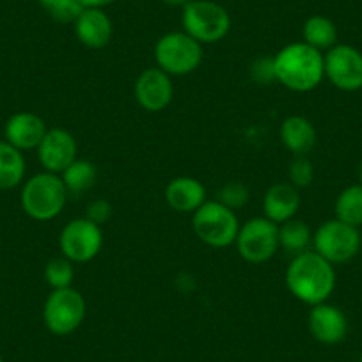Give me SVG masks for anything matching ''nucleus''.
<instances>
[{
  "label": "nucleus",
  "instance_id": "1",
  "mask_svg": "<svg viewBox=\"0 0 362 362\" xmlns=\"http://www.w3.org/2000/svg\"><path fill=\"white\" fill-rule=\"evenodd\" d=\"M286 286L302 304H323L336 288L334 264L315 250L297 254L286 268Z\"/></svg>",
  "mask_w": 362,
  "mask_h": 362
},
{
  "label": "nucleus",
  "instance_id": "33",
  "mask_svg": "<svg viewBox=\"0 0 362 362\" xmlns=\"http://www.w3.org/2000/svg\"><path fill=\"white\" fill-rule=\"evenodd\" d=\"M357 174H358V183H362V162L358 163V170H357Z\"/></svg>",
  "mask_w": 362,
  "mask_h": 362
},
{
  "label": "nucleus",
  "instance_id": "2",
  "mask_svg": "<svg viewBox=\"0 0 362 362\" xmlns=\"http://www.w3.org/2000/svg\"><path fill=\"white\" fill-rule=\"evenodd\" d=\"M277 82L295 93H309L325 78L323 54L304 41L290 43L274 55Z\"/></svg>",
  "mask_w": 362,
  "mask_h": 362
},
{
  "label": "nucleus",
  "instance_id": "4",
  "mask_svg": "<svg viewBox=\"0 0 362 362\" xmlns=\"http://www.w3.org/2000/svg\"><path fill=\"white\" fill-rule=\"evenodd\" d=\"M183 30L201 45H214L231 30V16L214 0H190L181 11Z\"/></svg>",
  "mask_w": 362,
  "mask_h": 362
},
{
  "label": "nucleus",
  "instance_id": "28",
  "mask_svg": "<svg viewBox=\"0 0 362 362\" xmlns=\"http://www.w3.org/2000/svg\"><path fill=\"white\" fill-rule=\"evenodd\" d=\"M315 177V167L308 156H293V160L288 165V183L295 187V189H305L313 183Z\"/></svg>",
  "mask_w": 362,
  "mask_h": 362
},
{
  "label": "nucleus",
  "instance_id": "21",
  "mask_svg": "<svg viewBox=\"0 0 362 362\" xmlns=\"http://www.w3.org/2000/svg\"><path fill=\"white\" fill-rule=\"evenodd\" d=\"M59 176H61L69 196H82L96 185L98 170L90 160L76 158Z\"/></svg>",
  "mask_w": 362,
  "mask_h": 362
},
{
  "label": "nucleus",
  "instance_id": "32",
  "mask_svg": "<svg viewBox=\"0 0 362 362\" xmlns=\"http://www.w3.org/2000/svg\"><path fill=\"white\" fill-rule=\"evenodd\" d=\"M160 2H162V4H165V6H169V8H185L187 4H189L190 0H160Z\"/></svg>",
  "mask_w": 362,
  "mask_h": 362
},
{
  "label": "nucleus",
  "instance_id": "31",
  "mask_svg": "<svg viewBox=\"0 0 362 362\" xmlns=\"http://www.w3.org/2000/svg\"><path fill=\"white\" fill-rule=\"evenodd\" d=\"M82 8H96V9H105L107 6L114 4L116 0H78Z\"/></svg>",
  "mask_w": 362,
  "mask_h": 362
},
{
  "label": "nucleus",
  "instance_id": "17",
  "mask_svg": "<svg viewBox=\"0 0 362 362\" xmlns=\"http://www.w3.org/2000/svg\"><path fill=\"white\" fill-rule=\"evenodd\" d=\"M165 203L177 214H194L206 203V189L197 177L177 176L165 187Z\"/></svg>",
  "mask_w": 362,
  "mask_h": 362
},
{
  "label": "nucleus",
  "instance_id": "27",
  "mask_svg": "<svg viewBox=\"0 0 362 362\" xmlns=\"http://www.w3.org/2000/svg\"><path fill=\"white\" fill-rule=\"evenodd\" d=\"M250 199V192L245 183L242 181H229L217 192V201L228 206L229 210L236 211L245 206Z\"/></svg>",
  "mask_w": 362,
  "mask_h": 362
},
{
  "label": "nucleus",
  "instance_id": "34",
  "mask_svg": "<svg viewBox=\"0 0 362 362\" xmlns=\"http://www.w3.org/2000/svg\"><path fill=\"white\" fill-rule=\"evenodd\" d=\"M358 362H362V351H361V357H358Z\"/></svg>",
  "mask_w": 362,
  "mask_h": 362
},
{
  "label": "nucleus",
  "instance_id": "3",
  "mask_svg": "<svg viewBox=\"0 0 362 362\" xmlns=\"http://www.w3.org/2000/svg\"><path fill=\"white\" fill-rule=\"evenodd\" d=\"M68 196L69 194L61 176L43 170L40 174H34L23 183L20 203H22V210L30 218L47 222L62 214L68 203Z\"/></svg>",
  "mask_w": 362,
  "mask_h": 362
},
{
  "label": "nucleus",
  "instance_id": "10",
  "mask_svg": "<svg viewBox=\"0 0 362 362\" xmlns=\"http://www.w3.org/2000/svg\"><path fill=\"white\" fill-rule=\"evenodd\" d=\"M59 247L62 256L71 263H89L103 247L102 226L87 221L86 217L73 218L62 228Z\"/></svg>",
  "mask_w": 362,
  "mask_h": 362
},
{
  "label": "nucleus",
  "instance_id": "11",
  "mask_svg": "<svg viewBox=\"0 0 362 362\" xmlns=\"http://www.w3.org/2000/svg\"><path fill=\"white\" fill-rule=\"evenodd\" d=\"M325 78L346 93L362 89V54L350 45H336L323 54Z\"/></svg>",
  "mask_w": 362,
  "mask_h": 362
},
{
  "label": "nucleus",
  "instance_id": "26",
  "mask_svg": "<svg viewBox=\"0 0 362 362\" xmlns=\"http://www.w3.org/2000/svg\"><path fill=\"white\" fill-rule=\"evenodd\" d=\"M43 11L59 23H73L82 13L78 0H37Z\"/></svg>",
  "mask_w": 362,
  "mask_h": 362
},
{
  "label": "nucleus",
  "instance_id": "20",
  "mask_svg": "<svg viewBox=\"0 0 362 362\" xmlns=\"http://www.w3.org/2000/svg\"><path fill=\"white\" fill-rule=\"evenodd\" d=\"M25 156L20 149L0 141V190H11L22 185L25 180Z\"/></svg>",
  "mask_w": 362,
  "mask_h": 362
},
{
  "label": "nucleus",
  "instance_id": "14",
  "mask_svg": "<svg viewBox=\"0 0 362 362\" xmlns=\"http://www.w3.org/2000/svg\"><path fill=\"white\" fill-rule=\"evenodd\" d=\"M309 332L318 343L337 344L346 337L348 320L339 308L332 304L313 305L308 318Z\"/></svg>",
  "mask_w": 362,
  "mask_h": 362
},
{
  "label": "nucleus",
  "instance_id": "6",
  "mask_svg": "<svg viewBox=\"0 0 362 362\" xmlns=\"http://www.w3.org/2000/svg\"><path fill=\"white\" fill-rule=\"evenodd\" d=\"M192 229L201 242L215 249H222L236 242L240 222L236 211L214 199L206 201L199 210L194 211Z\"/></svg>",
  "mask_w": 362,
  "mask_h": 362
},
{
  "label": "nucleus",
  "instance_id": "16",
  "mask_svg": "<svg viewBox=\"0 0 362 362\" xmlns=\"http://www.w3.org/2000/svg\"><path fill=\"white\" fill-rule=\"evenodd\" d=\"M48 128L45 121L34 112H16L8 119L4 128L6 141L20 151L37 149Z\"/></svg>",
  "mask_w": 362,
  "mask_h": 362
},
{
  "label": "nucleus",
  "instance_id": "18",
  "mask_svg": "<svg viewBox=\"0 0 362 362\" xmlns=\"http://www.w3.org/2000/svg\"><path fill=\"white\" fill-rule=\"evenodd\" d=\"M300 208L298 189L291 183H276L267 190L263 197V217L277 226L291 221Z\"/></svg>",
  "mask_w": 362,
  "mask_h": 362
},
{
  "label": "nucleus",
  "instance_id": "29",
  "mask_svg": "<svg viewBox=\"0 0 362 362\" xmlns=\"http://www.w3.org/2000/svg\"><path fill=\"white\" fill-rule=\"evenodd\" d=\"M249 76L257 83V86H270V83L277 82L274 57L254 59L252 64L249 66Z\"/></svg>",
  "mask_w": 362,
  "mask_h": 362
},
{
  "label": "nucleus",
  "instance_id": "35",
  "mask_svg": "<svg viewBox=\"0 0 362 362\" xmlns=\"http://www.w3.org/2000/svg\"><path fill=\"white\" fill-rule=\"evenodd\" d=\"M0 362H4V358H2V357H0Z\"/></svg>",
  "mask_w": 362,
  "mask_h": 362
},
{
  "label": "nucleus",
  "instance_id": "8",
  "mask_svg": "<svg viewBox=\"0 0 362 362\" xmlns=\"http://www.w3.org/2000/svg\"><path fill=\"white\" fill-rule=\"evenodd\" d=\"M361 243L358 228L346 224L339 218L323 222L313 235L315 252H318L332 264L348 263L354 259L361 250Z\"/></svg>",
  "mask_w": 362,
  "mask_h": 362
},
{
  "label": "nucleus",
  "instance_id": "12",
  "mask_svg": "<svg viewBox=\"0 0 362 362\" xmlns=\"http://www.w3.org/2000/svg\"><path fill=\"white\" fill-rule=\"evenodd\" d=\"M134 96L139 105L148 112H160L173 102L174 86L170 75L160 68H148L137 76Z\"/></svg>",
  "mask_w": 362,
  "mask_h": 362
},
{
  "label": "nucleus",
  "instance_id": "9",
  "mask_svg": "<svg viewBox=\"0 0 362 362\" xmlns=\"http://www.w3.org/2000/svg\"><path fill=\"white\" fill-rule=\"evenodd\" d=\"M238 254L252 264L267 263L279 250V226L267 217L249 218L240 226L235 242Z\"/></svg>",
  "mask_w": 362,
  "mask_h": 362
},
{
  "label": "nucleus",
  "instance_id": "25",
  "mask_svg": "<svg viewBox=\"0 0 362 362\" xmlns=\"http://www.w3.org/2000/svg\"><path fill=\"white\" fill-rule=\"evenodd\" d=\"M75 279V270H73V263L69 259L62 257H55L50 259L45 267V281L52 290H62V288H69Z\"/></svg>",
  "mask_w": 362,
  "mask_h": 362
},
{
  "label": "nucleus",
  "instance_id": "5",
  "mask_svg": "<svg viewBox=\"0 0 362 362\" xmlns=\"http://www.w3.org/2000/svg\"><path fill=\"white\" fill-rule=\"evenodd\" d=\"M156 68L170 76H185L203 62V45L183 33L163 34L155 45Z\"/></svg>",
  "mask_w": 362,
  "mask_h": 362
},
{
  "label": "nucleus",
  "instance_id": "7",
  "mask_svg": "<svg viewBox=\"0 0 362 362\" xmlns=\"http://www.w3.org/2000/svg\"><path fill=\"white\" fill-rule=\"evenodd\" d=\"M86 313V298L78 290L73 286L52 290L43 305V322L55 336H69L82 325Z\"/></svg>",
  "mask_w": 362,
  "mask_h": 362
},
{
  "label": "nucleus",
  "instance_id": "15",
  "mask_svg": "<svg viewBox=\"0 0 362 362\" xmlns=\"http://www.w3.org/2000/svg\"><path fill=\"white\" fill-rule=\"evenodd\" d=\"M73 27H75L76 40L83 47L93 48V50L105 48L114 34L112 20L103 9L96 8H83L78 18L73 22Z\"/></svg>",
  "mask_w": 362,
  "mask_h": 362
},
{
  "label": "nucleus",
  "instance_id": "30",
  "mask_svg": "<svg viewBox=\"0 0 362 362\" xmlns=\"http://www.w3.org/2000/svg\"><path fill=\"white\" fill-rule=\"evenodd\" d=\"M112 217V206H110L109 201L105 199H95L90 201L86 208V218L95 224L103 226L109 222V218Z\"/></svg>",
  "mask_w": 362,
  "mask_h": 362
},
{
  "label": "nucleus",
  "instance_id": "23",
  "mask_svg": "<svg viewBox=\"0 0 362 362\" xmlns=\"http://www.w3.org/2000/svg\"><path fill=\"white\" fill-rule=\"evenodd\" d=\"M279 245L291 256L305 252L313 245V233L304 221L291 218L279 226Z\"/></svg>",
  "mask_w": 362,
  "mask_h": 362
},
{
  "label": "nucleus",
  "instance_id": "22",
  "mask_svg": "<svg viewBox=\"0 0 362 362\" xmlns=\"http://www.w3.org/2000/svg\"><path fill=\"white\" fill-rule=\"evenodd\" d=\"M302 41L323 54V52L330 50V48L337 45V29L330 18L322 15H315L304 22V27H302Z\"/></svg>",
  "mask_w": 362,
  "mask_h": 362
},
{
  "label": "nucleus",
  "instance_id": "13",
  "mask_svg": "<svg viewBox=\"0 0 362 362\" xmlns=\"http://www.w3.org/2000/svg\"><path fill=\"white\" fill-rule=\"evenodd\" d=\"M76 141L64 128L48 130L41 144L37 146V160L47 173L61 174L66 167L76 160Z\"/></svg>",
  "mask_w": 362,
  "mask_h": 362
},
{
  "label": "nucleus",
  "instance_id": "24",
  "mask_svg": "<svg viewBox=\"0 0 362 362\" xmlns=\"http://www.w3.org/2000/svg\"><path fill=\"white\" fill-rule=\"evenodd\" d=\"M336 218L346 224L361 228L362 226V183L350 185L337 196L334 204Z\"/></svg>",
  "mask_w": 362,
  "mask_h": 362
},
{
  "label": "nucleus",
  "instance_id": "19",
  "mask_svg": "<svg viewBox=\"0 0 362 362\" xmlns=\"http://www.w3.org/2000/svg\"><path fill=\"white\" fill-rule=\"evenodd\" d=\"M281 141L293 156H304L315 148L316 130L304 116H290L281 124Z\"/></svg>",
  "mask_w": 362,
  "mask_h": 362
}]
</instances>
